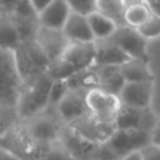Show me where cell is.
<instances>
[{"instance_id": "f1b7e54d", "label": "cell", "mask_w": 160, "mask_h": 160, "mask_svg": "<svg viewBox=\"0 0 160 160\" xmlns=\"http://www.w3.org/2000/svg\"><path fill=\"white\" fill-rule=\"evenodd\" d=\"M0 160H24L20 155H18L16 152H14L12 150L5 148L1 145L0 149Z\"/></svg>"}, {"instance_id": "8992f818", "label": "cell", "mask_w": 160, "mask_h": 160, "mask_svg": "<svg viewBox=\"0 0 160 160\" xmlns=\"http://www.w3.org/2000/svg\"><path fill=\"white\" fill-rule=\"evenodd\" d=\"M86 101L90 115L104 125L115 126L116 118L122 106L119 95L105 91L100 88H91L86 92Z\"/></svg>"}, {"instance_id": "d4e9b609", "label": "cell", "mask_w": 160, "mask_h": 160, "mask_svg": "<svg viewBox=\"0 0 160 160\" xmlns=\"http://www.w3.org/2000/svg\"><path fill=\"white\" fill-rule=\"evenodd\" d=\"M138 30L146 40L159 38L160 36V15L152 14L149 18V20L144 25H141Z\"/></svg>"}, {"instance_id": "5b68a950", "label": "cell", "mask_w": 160, "mask_h": 160, "mask_svg": "<svg viewBox=\"0 0 160 160\" xmlns=\"http://www.w3.org/2000/svg\"><path fill=\"white\" fill-rule=\"evenodd\" d=\"M16 62L24 82H28L42 72H46L50 61L35 41V39L21 40V42L14 49Z\"/></svg>"}, {"instance_id": "7402d4cb", "label": "cell", "mask_w": 160, "mask_h": 160, "mask_svg": "<svg viewBox=\"0 0 160 160\" xmlns=\"http://www.w3.org/2000/svg\"><path fill=\"white\" fill-rule=\"evenodd\" d=\"M95 10L111 18L119 25H124V0H95Z\"/></svg>"}, {"instance_id": "ffe728a7", "label": "cell", "mask_w": 160, "mask_h": 160, "mask_svg": "<svg viewBox=\"0 0 160 160\" xmlns=\"http://www.w3.org/2000/svg\"><path fill=\"white\" fill-rule=\"evenodd\" d=\"M0 41H1V49H11V50L16 49V46L21 42V36L11 15L4 11L0 21Z\"/></svg>"}, {"instance_id": "6da1fadb", "label": "cell", "mask_w": 160, "mask_h": 160, "mask_svg": "<svg viewBox=\"0 0 160 160\" xmlns=\"http://www.w3.org/2000/svg\"><path fill=\"white\" fill-rule=\"evenodd\" d=\"M96 41H69L61 56L50 64L48 74L55 79H68L94 66Z\"/></svg>"}, {"instance_id": "5bb4252c", "label": "cell", "mask_w": 160, "mask_h": 160, "mask_svg": "<svg viewBox=\"0 0 160 160\" xmlns=\"http://www.w3.org/2000/svg\"><path fill=\"white\" fill-rule=\"evenodd\" d=\"M62 31L69 41H95L88 15L78 11L71 10Z\"/></svg>"}, {"instance_id": "52a82bcc", "label": "cell", "mask_w": 160, "mask_h": 160, "mask_svg": "<svg viewBox=\"0 0 160 160\" xmlns=\"http://www.w3.org/2000/svg\"><path fill=\"white\" fill-rule=\"evenodd\" d=\"M105 142L120 159L130 152L140 151L144 146L150 144L151 131L144 129H136V128L115 129V131Z\"/></svg>"}, {"instance_id": "cb8c5ba5", "label": "cell", "mask_w": 160, "mask_h": 160, "mask_svg": "<svg viewBox=\"0 0 160 160\" xmlns=\"http://www.w3.org/2000/svg\"><path fill=\"white\" fill-rule=\"evenodd\" d=\"M69 79H55L50 89V106H56L70 90Z\"/></svg>"}, {"instance_id": "9a60e30c", "label": "cell", "mask_w": 160, "mask_h": 160, "mask_svg": "<svg viewBox=\"0 0 160 160\" xmlns=\"http://www.w3.org/2000/svg\"><path fill=\"white\" fill-rule=\"evenodd\" d=\"M70 12L71 8L68 0H54L39 14V22L46 28L62 30Z\"/></svg>"}, {"instance_id": "2e32d148", "label": "cell", "mask_w": 160, "mask_h": 160, "mask_svg": "<svg viewBox=\"0 0 160 160\" xmlns=\"http://www.w3.org/2000/svg\"><path fill=\"white\" fill-rule=\"evenodd\" d=\"M130 58L131 56H129L120 46L110 40H96V56L94 65H121Z\"/></svg>"}, {"instance_id": "d6a6232c", "label": "cell", "mask_w": 160, "mask_h": 160, "mask_svg": "<svg viewBox=\"0 0 160 160\" xmlns=\"http://www.w3.org/2000/svg\"><path fill=\"white\" fill-rule=\"evenodd\" d=\"M141 2H146V1L145 0H124L125 8L131 6V5H135V4H141Z\"/></svg>"}, {"instance_id": "ba28073f", "label": "cell", "mask_w": 160, "mask_h": 160, "mask_svg": "<svg viewBox=\"0 0 160 160\" xmlns=\"http://www.w3.org/2000/svg\"><path fill=\"white\" fill-rule=\"evenodd\" d=\"M111 42L120 46L129 56L140 58L149 61L146 52V39L140 34V31L126 24L119 25L112 35L108 38Z\"/></svg>"}, {"instance_id": "ac0fdd59", "label": "cell", "mask_w": 160, "mask_h": 160, "mask_svg": "<svg viewBox=\"0 0 160 160\" xmlns=\"http://www.w3.org/2000/svg\"><path fill=\"white\" fill-rule=\"evenodd\" d=\"M120 66L121 74L126 81H148L154 80L149 61L140 58H130Z\"/></svg>"}, {"instance_id": "1f68e13d", "label": "cell", "mask_w": 160, "mask_h": 160, "mask_svg": "<svg viewBox=\"0 0 160 160\" xmlns=\"http://www.w3.org/2000/svg\"><path fill=\"white\" fill-rule=\"evenodd\" d=\"M120 160H141V155H140V151H134L120 158Z\"/></svg>"}, {"instance_id": "836d02e7", "label": "cell", "mask_w": 160, "mask_h": 160, "mask_svg": "<svg viewBox=\"0 0 160 160\" xmlns=\"http://www.w3.org/2000/svg\"><path fill=\"white\" fill-rule=\"evenodd\" d=\"M119 160H120V159H119Z\"/></svg>"}, {"instance_id": "44dd1931", "label": "cell", "mask_w": 160, "mask_h": 160, "mask_svg": "<svg viewBox=\"0 0 160 160\" xmlns=\"http://www.w3.org/2000/svg\"><path fill=\"white\" fill-rule=\"evenodd\" d=\"M152 10L146 2L135 4L131 6L125 8L124 11V22L129 26H132L135 29H139L141 25H144L149 18L152 15Z\"/></svg>"}, {"instance_id": "4dcf8cb0", "label": "cell", "mask_w": 160, "mask_h": 160, "mask_svg": "<svg viewBox=\"0 0 160 160\" xmlns=\"http://www.w3.org/2000/svg\"><path fill=\"white\" fill-rule=\"evenodd\" d=\"M151 142L160 145V118L156 120V122L151 130Z\"/></svg>"}, {"instance_id": "7a4b0ae2", "label": "cell", "mask_w": 160, "mask_h": 160, "mask_svg": "<svg viewBox=\"0 0 160 160\" xmlns=\"http://www.w3.org/2000/svg\"><path fill=\"white\" fill-rule=\"evenodd\" d=\"M54 79L46 72L24 82L16 105L20 121L28 120L50 106V89Z\"/></svg>"}, {"instance_id": "30bf717a", "label": "cell", "mask_w": 160, "mask_h": 160, "mask_svg": "<svg viewBox=\"0 0 160 160\" xmlns=\"http://www.w3.org/2000/svg\"><path fill=\"white\" fill-rule=\"evenodd\" d=\"M35 41L38 42L45 56L49 59L50 64L61 56L62 51L69 44V40L61 29H51L42 25H39L35 35Z\"/></svg>"}, {"instance_id": "4fadbf2b", "label": "cell", "mask_w": 160, "mask_h": 160, "mask_svg": "<svg viewBox=\"0 0 160 160\" xmlns=\"http://www.w3.org/2000/svg\"><path fill=\"white\" fill-rule=\"evenodd\" d=\"M60 142L78 160H91L92 152L98 146L96 142L86 139L70 125L64 128L60 136Z\"/></svg>"}, {"instance_id": "83f0119b", "label": "cell", "mask_w": 160, "mask_h": 160, "mask_svg": "<svg viewBox=\"0 0 160 160\" xmlns=\"http://www.w3.org/2000/svg\"><path fill=\"white\" fill-rule=\"evenodd\" d=\"M141 160H160V145L150 142L140 150Z\"/></svg>"}, {"instance_id": "d6986e66", "label": "cell", "mask_w": 160, "mask_h": 160, "mask_svg": "<svg viewBox=\"0 0 160 160\" xmlns=\"http://www.w3.org/2000/svg\"><path fill=\"white\" fill-rule=\"evenodd\" d=\"M89 22H90V28L91 31L95 36V41L96 40H104L108 39L110 35L114 34V31L118 29L119 24L112 20L111 18L94 10L92 12H90L88 15Z\"/></svg>"}, {"instance_id": "603a6c76", "label": "cell", "mask_w": 160, "mask_h": 160, "mask_svg": "<svg viewBox=\"0 0 160 160\" xmlns=\"http://www.w3.org/2000/svg\"><path fill=\"white\" fill-rule=\"evenodd\" d=\"M32 160H78V159L59 140L58 142L48 145L41 151V154Z\"/></svg>"}, {"instance_id": "7c38bea8", "label": "cell", "mask_w": 160, "mask_h": 160, "mask_svg": "<svg viewBox=\"0 0 160 160\" xmlns=\"http://www.w3.org/2000/svg\"><path fill=\"white\" fill-rule=\"evenodd\" d=\"M150 115H152V112L149 110V108L138 109L122 104L115 121V128L116 129L136 128V129H144L151 131L158 119Z\"/></svg>"}, {"instance_id": "3957f363", "label": "cell", "mask_w": 160, "mask_h": 160, "mask_svg": "<svg viewBox=\"0 0 160 160\" xmlns=\"http://www.w3.org/2000/svg\"><path fill=\"white\" fill-rule=\"evenodd\" d=\"M22 130L28 138L40 146H48L60 140L65 122L61 120L54 106H48L45 110L31 116L28 120L20 121Z\"/></svg>"}, {"instance_id": "484cf974", "label": "cell", "mask_w": 160, "mask_h": 160, "mask_svg": "<svg viewBox=\"0 0 160 160\" xmlns=\"http://www.w3.org/2000/svg\"><path fill=\"white\" fill-rule=\"evenodd\" d=\"M10 14L22 19H39V14L31 5L30 0H19Z\"/></svg>"}, {"instance_id": "8fae6325", "label": "cell", "mask_w": 160, "mask_h": 160, "mask_svg": "<svg viewBox=\"0 0 160 160\" xmlns=\"http://www.w3.org/2000/svg\"><path fill=\"white\" fill-rule=\"evenodd\" d=\"M154 92V80L148 81H126L119 98L124 105L146 109L150 106Z\"/></svg>"}, {"instance_id": "e0dca14e", "label": "cell", "mask_w": 160, "mask_h": 160, "mask_svg": "<svg viewBox=\"0 0 160 160\" xmlns=\"http://www.w3.org/2000/svg\"><path fill=\"white\" fill-rule=\"evenodd\" d=\"M98 88L119 95L126 80L124 79L119 65H101L96 66Z\"/></svg>"}, {"instance_id": "f546056e", "label": "cell", "mask_w": 160, "mask_h": 160, "mask_svg": "<svg viewBox=\"0 0 160 160\" xmlns=\"http://www.w3.org/2000/svg\"><path fill=\"white\" fill-rule=\"evenodd\" d=\"M52 1H54V0H30L31 5L34 6V9L36 10L38 14H40V12H41L48 5H50Z\"/></svg>"}, {"instance_id": "277c9868", "label": "cell", "mask_w": 160, "mask_h": 160, "mask_svg": "<svg viewBox=\"0 0 160 160\" xmlns=\"http://www.w3.org/2000/svg\"><path fill=\"white\" fill-rule=\"evenodd\" d=\"M0 101L1 106L16 108L24 79L20 74L15 51L11 49H0Z\"/></svg>"}, {"instance_id": "9c48e42d", "label": "cell", "mask_w": 160, "mask_h": 160, "mask_svg": "<svg viewBox=\"0 0 160 160\" xmlns=\"http://www.w3.org/2000/svg\"><path fill=\"white\" fill-rule=\"evenodd\" d=\"M88 90L70 89L69 92L55 106L61 120L68 125L75 122L90 114L86 101Z\"/></svg>"}, {"instance_id": "4316f807", "label": "cell", "mask_w": 160, "mask_h": 160, "mask_svg": "<svg viewBox=\"0 0 160 160\" xmlns=\"http://www.w3.org/2000/svg\"><path fill=\"white\" fill-rule=\"evenodd\" d=\"M72 11L89 15L95 10V0H68Z\"/></svg>"}]
</instances>
